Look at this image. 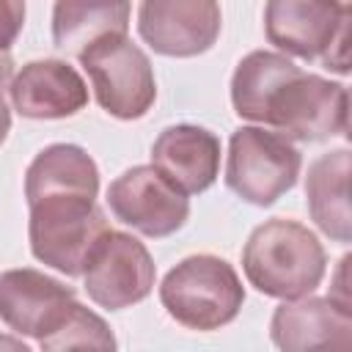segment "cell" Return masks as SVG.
Here are the masks:
<instances>
[{
    "instance_id": "1",
    "label": "cell",
    "mask_w": 352,
    "mask_h": 352,
    "mask_svg": "<svg viewBox=\"0 0 352 352\" xmlns=\"http://www.w3.org/2000/svg\"><path fill=\"white\" fill-rule=\"evenodd\" d=\"M324 248L297 220L272 217L253 228L242 250V270L250 286L267 297L297 300L324 278Z\"/></svg>"
},
{
    "instance_id": "2",
    "label": "cell",
    "mask_w": 352,
    "mask_h": 352,
    "mask_svg": "<svg viewBox=\"0 0 352 352\" xmlns=\"http://www.w3.org/2000/svg\"><path fill=\"white\" fill-rule=\"evenodd\" d=\"M165 311L190 330H217L236 319L245 289L236 270L212 253L187 256L160 286Z\"/></svg>"
},
{
    "instance_id": "3",
    "label": "cell",
    "mask_w": 352,
    "mask_h": 352,
    "mask_svg": "<svg viewBox=\"0 0 352 352\" xmlns=\"http://www.w3.org/2000/svg\"><path fill=\"white\" fill-rule=\"evenodd\" d=\"M28 206V234L33 256L63 275H82L94 248L110 231L104 212L96 206V198L44 195L30 201Z\"/></svg>"
},
{
    "instance_id": "4",
    "label": "cell",
    "mask_w": 352,
    "mask_h": 352,
    "mask_svg": "<svg viewBox=\"0 0 352 352\" xmlns=\"http://www.w3.org/2000/svg\"><path fill=\"white\" fill-rule=\"evenodd\" d=\"M352 11L333 0H267L264 30L280 52L319 60L336 74L349 72Z\"/></svg>"
},
{
    "instance_id": "5",
    "label": "cell",
    "mask_w": 352,
    "mask_h": 352,
    "mask_svg": "<svg viewBox=\"0 0 352 352\" xmlns=\"http://www.w3.org/2000/svg\"><path fill=\"white\" fill-rule=\"evenodd\" d=\"M258 124L278 129L289 140L319 143L346 132L349 94L341 82L294 66L267 94Z\"/></svg>"
},
{
    "instance_id": "6",
    "label": "cell",
    "mask_w": 352,
    "mask_h": 352,
    "mask_svg": "<svg viewBox=\"0 0 352 352\" xmlns=\"http://www.w3.org/2000/svg\"><path fill=\"white\" fill-rule=\"evenodd\" d=\"M300 151L294 140L267 126H239L228 143L226 184L242 201L256 206L275 204L300 176Z\"/></svg>"
},
{
    "instance_id": "7",
    "label": "cell",
    "mask_w": 352,
    "mask_h": 352,
    "mask_svg": "<svg viewBox=\"0 0 352 352\" xmlns=\"http://www.w3.org/2000/svg\"><path fill=\"white\" fill-rule=\"evenodd\" d=\"M77 58L88 72L96 102L104 113L121 121L148 113L157 99V82L151 60L138 44H132L126 36H113L91 44Z\"/></svg>"
},
{
    "instance_id": "8",
    "label": "cell",
    "mask_w": 352,
    "mask_h": 352,
    "mask_svg": "<svg viewBox=\"0 0 352 352\" xmlns=\"http://www.w3.org/2000/svg\"><path fill=\"white\" fill-rule=\"evenodd\" d=\"M154 261L143 242L124 231H107L94 248L82 280L88 297L110 311L129 308L146 300L154 289Z\"/></svg>"
},
{
    "instance_id": "9",
    "label": "cell",
    "mask_w": 352,
    "mask_h": 352,
    "mask_svg": "<svg viewBox=\"0 0 352 352\" xmlns=\"http://www.w3.org/2000/svg\"><path fill=\"white\" fill-rule=\"evenodd\" d=\"M116 220L146 236H168L190 217V201L154 165H135L107 187Z\"/></svg>"
},
{
    "instance_id": "10",
    "label": "cell",
    "mask_w": 352,
    "mask_h": 352,
    "mask_svg": "<svg viewBox=\"0 0 352 352\" xmlns=\"http://www.w3.org/2000/svg\"><path fill=\"white\" fill-rule=\"evenodd\" d=\"M220 25L217 0H143L138 11L140 38L168 58L206 52L217 41Z\"/></svg>"
},
{
    "instance_id": "11",
    "label": "cell",
    "mask_w": 352,
    "mask_h": 352,
    "mask_svg": "<svg viewBox=\"0 0 352 352\" xmlns=\"http://www.w3.org/2000/svg\"><path fill=\"white\" fill-rule=\"evenodd\" d=\"M270 333L275 346L286 352L311 349H349L352 346V311L330 297L283 300L275 308Z\"/></svg>"
},
{
    "instance_id": "12",
    "label": "cell",
    "mask_w": 352,
    "mask_h": 352,
    "mask_svg": "<svg viewBox=\"0 0 352 352\" xmlns=\"http://www.w3.org/2000/svg\"><path fill=\"white\" fill-rule=\"evenodd\" d=\"M72 300V286L38 270L22 267L0 275V319L19 336H47Z\"/></svg>"
},
{
    "instance_id": "13",
    "label": "cell",
    "mask_w": 352,
    "mask_h": 352,
    "mask_svg": "<svg viewBox=\"0 0 352 352\" xmlns=\"http://www.w3.org/2000/svg\"><path fill=\"white\" fill-rule=\"evenodd\" d=\"M11 104L25 118H66L88 104V85L66 60H30L11 80Z\"/></svg>"
},
{
    "instance_id": "14",
    "label": "cell",
    "mask_w": 352,
    "mask_h": 352,
    "mask_svg": "<svg viewBox=\"0 0 352 352\" xmlns=\"http://www.w3.org/2000/svg\"><path fill=\"white\" fill-rule=\"evenodd\" d=\"M151 165L184 195L204 192L220 170V140L195 124L168 126L151 146Z\"/></svg>"
},
{
    "instance_id": "15",
    "label": "cell",
    "mask_w": 352,
    "mask_h": 352,
    "mask_svg": "<svg viewBox=\"0 0 352 352\" xmlns=\"http://www.w3.org/2000/svg\"><path fill=\"white\" fill-rule=\"evenodd\" d=\"M305 201L314 223L336 242L352 239L349 209V148H336L311 162L305 176Z\"/></svg>"
},
{
    "instance_id": "16",
    "label": "cell",
    "mask_w": 352,
    "mask_h": 352,
    "mask_svg": "<svg viewBox=\"0 0 352 352\" xmlns=\"http://www.w3.org/2000/svg\"><path fill=\"white\" fill-rule=\"evenodd\" d=\"M129 0H55L52 41L69 55H80L91 44L129 30Z\"/></svg>"
},
{
    "instance_id": "17",
    "label": "cell",
    "mask_w": 352,
    "mask_h": 352,
    "mask_svg": "<svg viewBox=\"0 0 352 352\" xmlns=\"http://www.w3.org/2000/svg\"><path fill=\"white\" fill-rule=\"evenodd\" d=\"M99 192V170L91 154L72 143H52L36 154L25 173L28 204L44 195H88Z\"/></svg>"
},
{
    "instance_id": "18",
    "label": "cell",
    "mask_w": 352,
    "mask_h": 352,
    "mask_svg": "<svg viewBox=\"0 0 352 352\" xmlns=\"http://www.w3.org/2000/svg\"><path fill=\"white\" fill-rule=\"evenodd\" d=\"M38 346L41 349H113L116 338L99 314L72 300L58 316V322L52 324V330L38 338Z\"/></svg>"
},
{
    "instance_id": "19",
    "label": "cell",
    "mask_w": 352,
    "mask_h": 352,
    "mask_svg": "<svg viewBox=\"0 0 352 352\" xmlns=\"http://www.w3.org/2000/svg\"><path fill=\"white\" fill-rule=\"evenodd\" d=\"M25 25V0H0V50H8Z\"/></svg>"
},
{
    "instance_id": "20",
    "label": "cell",
    "mask_w": 352,
    "mask_h": 352,
    "mask_svg": "<svg viewBox=\"0 0 352 352\" xmlns=\"http://www.w3.org/2000/svg\"><path fill=\"white\" fill-rule=\"evenodd\" d=\"M11 80H14V60L8 50H0V146L6 143L8 129H11V110L6 102V91L11 88Z\"/></svg>"
},
{
    "instance_id": "21",
    "label": "cell",
    "mask_w": 352,
    "mask_h": 352,
    "mask_svg": "<svg viewBox=\"0 0 352 352\" xmlns=\"http://www.w3.org/2000/svg\"><path fill=\"white\" fill-rule=\"evenodd\" d=\"M346 270H349V256H344L338 261V270L333 275V289H330V300L338 302L341 308H349V294H346Z\"/></svg>"
},
{
    "instance_id": "22",
    "label": "cell",
    "mask_w": 352,
    "mask_h": 352,
    "mask_svg": "<svg viewBox=\"0 0 352 352\" xmlns=\"http://www.w3.org/2000/svg\"><path fill=\"white\" fill-rule=\"evenodd\" d=\"M336 6H341V8H349L352 11V0H333Z\"/></svg>"
}]
</instances>
